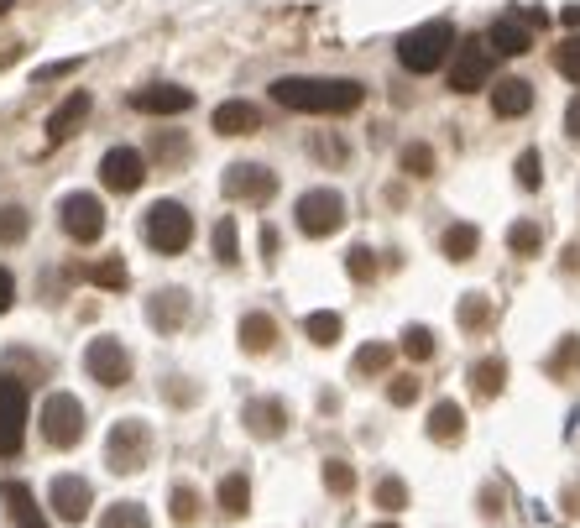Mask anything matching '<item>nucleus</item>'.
<instances>
[{"mask_svg":"<svg viewBox=\"0 0 580 528\" xmlns=\"http://www.w3.org/2000/svg\"><path fill=\"white\" fill-rule=\"evenodd\" d=\"M398 163H403L408 178H434V147H429V142H408Z\"/></svg>","mask_w":580,"mask_h":528,"instance_id":"nucleus-38","label":"nucleus"},{"mask_svg":"<svg viewBox=\"0 0 580 528\" xmlns=\"http://www.w3.org/2000/svg\"><path fill=\"white\" fill-rule=\"evenodd\" d=\"M0 502L11 508V523H16V528H53L48 518H42L32 487H21V481H0Z\"/></svg>","mask_w":580,"mask_h":528,"instance_id":"nucleus-21","label":"nucleus"},{"mask_svg":"<svg viewBox=\"0 0 580 528\" xmlns=\"http://www.w3.org/2000/svg\"><path fill=\"white\" fill-rule=\"evenodd\" d=\"M37 429H42V440H48L53 450H74L84 440V429H89L84 403L74 393H48V403H42V413H37Z\"/></svg>","mask_w":580,"mask_h":528,"instance_id":"nucleus-5","label":"nucleus"},{"mask_svg":"<svg viewBox=\"0 0 580 528\" xmlns=\"http://www.w3.org/2000/svg\"><path fill=\"white\" fill-rule=\"evenodd\" d=\"M152 450H157V434H152L147 419H136V413L131 419H115L110 434H105V466L115 476H136L152 461Z\"/></svg>","mask_w":580,"mask_h":528,"instance_id":"nucleus-3","label":"nucleus"},{"mask_svg":"<svg viewBox=\"0 0 580 528\" xmlns=\"http://www.w3.org/2000/svg\"><path fill=\"white\" fill-rule=\"evenodd\" d=\"M21 440H27V382L0 377V461L21 455Z\"/></svg>","mask_w":580,"mask_h":528,"instance_id":"nucleus-8","label":"nucleus"},{"mask_svg":"<svg viewBox=\"0 0 580 528\" xmlns=\"http://www.w3.org/2000/svg\"><path fill=\"white\" fill-rule=\"evenodd\" d=\"M575 366H580V335H565V340H560V351L549 356V377H554V382H565Z\"/></svg>","mask_w":580,"mask_h":528,"instance_id":"nucleus-39","label":"nucleus"},{"mask_svg":"<svg viewBox=\"0 0 580 528\" xmlns=\"http://www.w3.org/2000/svg\"><path fill=\"white\" fill-rule=\"evenodd\" d=\"M340 314H330V309H319V314H309L304 319V335L314 340V346H335V340H340Z\"/></svg>","mask_w":580,"mask_h":528,"instance_id":"nucleus-37","label":"nucleus"},{"mask_svg":"<svg viewBox=\"0 0 580 528\" xmlns=\"http://www.w3.org/2000/svg\"><path fill=\"white\" fill-rule=\"evenodd\" d=\"M189 309H194L189 288H157V293L147 298V325H152L157 335H178L183 325H189Z\"/></svg>","mask_w":580,"mask_h":528,"instance_id":"nucleus-14","label":"nucleus"},{"mask_svg":"<svg viewBox=\"0 0 580 528\" xmlns=\"http://www.w3.org/2000/svg\"><path fill=\"white\" fill-rule=\"evenodd\" d=\"M277 346V319L267 309H246L241 314V351L246 356H267Z\"/></svg>","mask_w":580,"mask_h":528,"instance_id":"nucleus-23","label":"nucleus"},{"mask_svg":"<svg viewBox=\"0 0 580 528\" xmlns=\"http://www.w3.org/2000/svg\"><path fill=\"white\" fill-rule=\"evenodd\" d=\"M89 283H100V288H110V293H126L131 272H126V262H121V257H105V262L89 267Z\"/></svg>","mask_w":580,"mask_h":528,"instance_id":"nucleus-36","label":"nucleus"},{"mask_svg":"<svg viewBox=\"0 0 580 528\" xmlns=\"http://www.w3.org/2000/svg\"><path fill=\"white\" fill-rule=\"evenodd\" d=\"M168 513H173L178 528H194V523H199V487H194V481H178V487H173Z\"/></svg>","mask_w":580,"mask_h":528,"instance_id":"nucleus-34","label":"nucleus"},{"mask_svg":"<svg viewBox=\"0 0 580 528\" xmlns=\"http://www.w3.org/2000/svg\"><path fill=\"white\" fill-rule=\"evenodd\" d=\"M220 194L230 204H267L277 194V173L267 163H230L220 178Z\"/></svg>","mask_w":580,"mask_h":528,"instance_id":"nucleus-9","label":"nucleus"},{"mask_svg":"<svg viewBox=\"0 0 580 528\" xmlns=\"http://www.w3.org/2000/svg\"><path fill=\"white\" fill-rule=\"evenodd\" d=\"M528 110H533V84L528 79H497V89H492V116L518 121V116H528Z\"/></svg>","mask_w":580,"mask_h":528,"instance_id":"nucleus-22","label":"nucleus"},{"mask_svg":"<svg viewBox=\"0 0 580 528\" xmlns=\"http://www.w3.org/2000/svg\"><path fill=\"white\" fill-rule=\"evenodd\" d=\"M210 241H215V262H220V267H236V262H241V231H236V215H220V220H215V231H210Z\"/></svg>","mask_w":580,"mask_h":528,"instance_id":"nucleus-28","label":"nucleus"},{"mask_svg":"<svg viewBox=\"0 0 580 528\" xmlns=\"http://www.w3.org/2000/svg\"><path fill=\"white\" fill-rule=\"evenodd\" d=\"M215 502H220L225 518H246V508H251V476L246 471H225L220 487H215Z\"/></svg>","mask_w":580,"mask_h":528,"instance_id":"nucleus-24","label":"nucleus"},{"mask_svg":"<svg viewBox=\"0 0 580 528\" xmlns=\"http://www.w3.org/2000/svg\"><path fill=\"white\" fill-rule=\"evenodd\" d=\"M152 157H157L162 168H183V163H189V136L157 126V131H152Z\"/></svg>","mask_w":580,"mask_h":528,"instance_id":"nucleus-26","label":"nucleus"},{"mask_svg":"<svg viewBox=\"0 0 580 528\" xmlns=\"http://www.w3.org/2000/svg\"><path fill=\"white\" fill-rule=\"evenodd\" d=\"M471 387H476V398H497L507 387V361L502 356H481L471 366Z\"/></svg>","mask_w":580,"mask_h":528,"instance_id":"nucleus-27","label":"nucleus"},{"mask_svg":"<svg viewBox=\"0 0 580 528\" xmlns=\"http://www.w3.org/2000/svg\"><path fill=\"white\" fill-rule=\"evenodd\" d=\"M324 487H330L335 497H351V492H356V471H351V461H324Z\"/></svg>","mask_w":580,"mask_h":528,"instance_id":"nucleus-43","label":"nucleus"},{"mask_svg":"<svg viewBox=\"0 0 580 528\" xmlns=\"http://www.w3.org/2000/svg\"><path fill=\"white\" fill-rule=\"evenodd\" d=\"M100 528H152V518H147V508L142 502H110V508L100 513Z\"/></svg>","mask_w":580,"mask_h":528,"instance_id":"nucleus-32","label":"nucleus"},{"mask_svg":"<svg viewBox=\"0 0 580 528\" xmlns=\"http://www.w3.org/2000/svg\"><path fill=\"white\" fill-rule=\"evenodd\" d=\"M293 220H298V231H304V236L324 241V236H335L345 225V199L335 189H309V194H298Z\"/></svg>","mask_w":580,"mask_h":528,"instance_id":"nucleus-7","label":"nucleus"},{"mask_svg":"<svg viewBox=\"0 0 580 528\" xmlns=\"http://www.w3.org/2000/svg\"><path fill=\"white\" fill-rule=\"evenodd\" d=\"M565 126H570V136L580 142V95H575V100H570V110H565Z\"/></svg>","mask_w":580,"mask_h":528,"instance_id":"nucleus-50","label":"nucleus"},{"mask_svg":"<svg viewBox=\"0 0 580 528\" xmlns=\"http://www.w3.org/2000/svg\"><path fill=\"white\" fill-rule=\"evenodd\" d=\"M131 110H142V116H183V110H194V89L142 84V89H131Z\"/></svg>","mask_w":580,"mask_h":528,"instance_id":"nucleus-15","label":"nucleus"},{"mask_svg":"<svg viewBox=\"0 0 580 528\" xmlns=\"http://www.w3.org/2000/svg\"><path fill=\"white\" fill-rule=\"evenodd\" d=\"M89 110H95V95H89V89H74V95L48 116V142H68V136L89 121Z\"/></svg>","mask_w":580,"mask_h":528,"instance_id":"nucleus-18","label":"nucleus"},{"mask_svg":"<svg viewBox=\"0 0 580 528\" xmlns=\"http://www.w3.org/2000/svg\"><path fill=\"white\" fill-rule=\"evenodd\" d=\"M507 246H513V257H539V251H544V225L539 220H518L513 225V231H507Z\"/></svg>","mask_w":580,"mask_h":528,"instance_id":"nucleus-31","label":"nucleus"},{"mask_svg":"<svg viewBox=\"0 0 580 528\" xmlns=\"http://www.w3.org/2000/svg\"><path fill=\"white\" fill-rule=\"evenodd\" d=\"M11 6H16V0H0V16H6V11H11Z\"/></svg>","mask_w":580,"mask_h":528,"instance_id":"nucleus-53","label":"nucleus"},{"mask_svg":"<svg viewBox=\"0 0 580 528\" xmlns=\"http://www.w3.org/2000/svg\"><path fill=\"white\" fill-rule=\"evenodd\" d=\"M460 48V37L450 21H424V27H413L403 42H398V63L408 74H434V68H445Z\"/></svg>","mask_w":580,"mask_h":528,"instance_id":"nucleus-2","label":"nucleus"},{"mask_svg":"<svg viewBox=\"0 0 580 528\" xmlns=\"http://www.w3.org/2000/svg\"><path fill=\"white\" fill-rule=\"evenodd\" d=\"M429 440L434 445H460L466 440V408H460L455 398H439L434 413H429Z\"/></svg>","mask_w":580,"mask_h":528,"instance_id":"nucleus-20","label":"nucleus"},{"mask_svg":"<svg viewBox=\"0 0 580 528\" xmlns=\"http://www.w3.org/2000/svg\"><path fill=\"white\" fill-rule=\"evenodd\" d=\"M84 372L95 377L100 387H126L131 382V351L115 335H95L84 351Z\"/></svg>","mask_w":580,"mask_h":528,"instance_id":"nucleus-10","label":"nucleus"},{"mask_svg":"<svg viewBox=\"0 0 580 528\" xmlns=\"http://www.w3.org/2000/svg\"><path fill=\"white\" fill-rule=\"evenodd\" d=\"M481 84H492V48H486V37H466L450 63V89L455 95H476Z\"/></svg>","mask_w":580,"mask_h":528,"instance_id":"nucleus-11","label":"nucleus"},{"mask_svg":"<svg viewBox=\"0 0 580 528\" xmlns=\"http://www.w3.org/2000/svg\"><path fill=\"white\" fill-rule=\"evenodd\" d=\"M277 246H283L277 225H262V262H277Z\"/></svg>","mask_w":580,"mask_h":528,"instance_id":"nucleus-49","label":"nucleus"},{"mask_svg":"<svg viewBox=\"0 0 580 528\" xmlns=\"http://www.w3.org/2000/svg\"><path fill=\"white\" fill-rule=\"evenodd\" d=\"M554 68H560L570 84H580V32H575L570 42H560V53H554Z\"/></svg>","mask_w":580,"mask_h":528,"instance_id":"nucleus-45","label":"nucleus"},{"mask_svg":"<svg viewBox=\"0 0 580 528\" xmlns=\"http://www.w3.org/2000/svg\"><path fill=\"white\" fill-rule=\"evenodd\" d=\"M371 502H377L382 513H403L408 502H413V497H408V481H403V476H382L377 492H371Z\"/></svg>","mask_w":580,"mask_h":528,"instance_id":"nucleus-35","label":"nucleus"},{"mask_svg":"<svg viewBox=\"0 0 580 528\" xmlns=\"http://www.w3.org/2000/svg\"><path fill=\"white\" fill-rule=\"evenodd\" d=\"M272 100L283 110H304V116H351V110L366 105V84L356 79H277L272 84Z\"/></svg>","mask_w":580,"mask_h":528,"instance_id":"nucleus-1","label":"nucleus"},{"mask_svg":"<svg viewBox=\"0 0 580 528\" xmlns=\"http://www.w3.org/2000/svg\"><path fill=\"white\" fill-rule=\"evenodd\" d=\"M142 236L147 246L157 251V257H183L194 241V215H189V204H178V199H157L147 220H142Z\"/></svg>","mask_w":580,"mask_h":528,"instance_id":"nucleus-4","label":"nucleus"},{"mask_svg":"<svg viewBox=\"0 0 580 528\" xmlns=\"http://www.w3.org/2000/svg\"><path fill=\"white\" fill-rule=\"evenodd\" d=\"M100 183L110 194H136L147 183V152H136V147H110L100 157Z\"/></svg>","mask_w":580,"mask_h":528,"instance_id":"nucleus-12","label":"nucleus"},{"mask_svg":"<svg viewBox=\"0 0 580 528\" xmlns=\"http://www.w3.org/2000/svg\"><path fill=\"white\" fill-rule=\"evenodd\" d=\"M345 272H351L356 283H371V278H377V251H371V246H351V251H345Z\"/></svg>","mask_w":580,"mask_h":528,"instance_id":"nucleus-41","label":"nucleus"},{"mask_svg":"<svg viewBox=\"0 0 580 528\" xmlns=\"http://www.w3.org/2000/svg\"><path fill=\"white\" fill-rule=\"evenodd\" d=\"M162 393H168V403H178V408L199 403V387H194V382H168V387H162Z\"/></svg>","mask_w":580,"mask_h":528,"instance_id":"nucleus-47","label":"nucleus"},{"mask_svg":"<svg viewBox=\"0 0 580 528\" xmlns=\"http://www.w3.org/2000/svg\"><path fill=\"white\" fill-rule=\"evenodd\" d=\"M309 152L319 157V163H335V168H345V157H351V147H345V142H340V136H335V131H324V136H314V142H309Z\"/></svg>","mask_w":580,"mask_h":528,"instance_id":"nucleus-42","label":"nucleus"},{"mask_svg":"<svg viewBox=\"0 0 580 528\" xmlns=\"http://www.w3.org/2000/svg\"><path fill=\"white\" fill-rule=\"evenodd\" d=\"M58 225H63V236L68 241H79V246H95L100 236H105V204H100V194H63V204H58Z\"/></svg>","mask_w":580,"mask_h":528,"instance_id":"nucleus-6","label":"nucleus"},{"mask_svg":"<svg viewBox=\"0 0 580 528\" xmlns=\"http://www.w3.org/2000/svg\"><path fill=\"white\" fill-rule=\"evenodd\" d=\"M492 298H486V293H466V298H460V309H455V319H460V330H466V335H481L486 325H492Z\"/></svg>","mask_w":580,"mask_h":528,"instance_id":"nucleus-29","label":"nucleus"},{"mask_svg":"<svg viewBox=\"0 0 580 528\" xmlns=\"http://www.w3.org/2000/svg\"><path fill=\"white\" fill-rule=\"evenodd\" d=\"M241 419H246V429L257 434V440H283L288 424H293V413H288L283 398H251L241 408Z\"/></svg>","mask_w":580,"mask_h":528,"instance_id":"nucleus-17","label":"nucleus"},{"mask_svg":"<svg viewBox=\"0 0 580 528\" xmlns=\"http://www.w3.org/2000/svg\"><path fill=\"white\" fill-rule=\"evenodd\" d=\"M377 528H398V523H377Z\"/></svg>","mask_w":580,"mask_h":528,"instance_id":"nucleus-54","label":"nucleus"},{"mask_svg":"<svg viewBox=\"0 0 580 528\" xmlns=\"http://www.w3.org/2000/svg\"><path fill=\"white\" fill-rule=\"evenodd\" d=\"M419 393H424V382L413 377V372H403V377L387 382V403L392 408H413V403H419Z\"/></svg>","mask_w":580,"mask_h":528,"instance_id":"nucleus-40","label":"nucleus"},{"mask_svg":"<svg viewBox=\"0 0 580 528\" xmlns=\"http://www.w3.org/2000/svg\"><path fill=\"white\" fill-rule=\"evenodd\" d=\"M560 21H565L570 32H580V6H565V11H560Z\"/></svg>","mask_w":580,"mask_h":528,"instance_id":"nucleus-51","label":"nucleus"},{"mask_svg":"<svg viewBox=\"0 0 580 528\" xmlns=\"http://www.w3.org/2000/svg\"><path fill=\"white\" fill-rule=\"evenodd\" d=\"M570 513H580V492L570 487Z\"/></svg>","mask_w":580,"mask_h":528,"instance_id":"nucleus-52","label":"nucleus"},{"mask_svg":"<svg viewBox=\"0 0 580 528\" xmlns=\"http://www.w3.org/2000/svg\"><path fill=\"white\" fill-rule=\"evenodd\" d=\"M210 121H215L220 136H257L262 131V110L251 100H225V105H215Z\"/></svg>","mask_w":580,"mask_h":528,"instance_id":"nucleus-19","label":"nucleus"},{"mask_svg":"<svg viewBox=\"0 0 580 528\" xmlns=\"http://www.w3.org/2000/svg\"><path fill=\"white\" fill-rule=\"evenodd\" d=\"M11 304H16V278H11V267H0V314Z\"/></svg>","mask_w":580,"mask_h":528,"instance_id":"nucleus-48","label":"nucleus"},{"mask_svg":"<svg viewBox=\"0 0 580 528\" xmlns=\"http://www.w3.org/2000/svg\"><path fill=\"white\" fill-rule=\"evenodd\" d=\"M32 236V215L21 204H0V246H21Z\"/></svg>","mask_w":580,"mask_h":528,"instance_id":"nucleus-33","label":"nucleus"},{"mask_svg":"<svg viewBox=\"0 0 580 528\" xmlns=\"http://www.w3.org/2000/svg\"><path fill=\"white\" fill-rule=\"evenodd\" d=\"M89 502H95V487H89L84 476H74V471L53 476V487H48V508H53V518H58V523H84V518H89Z\"/></svg>","mask_w":580,"mask_h":528,"instance_id":"nucleus-13","label":"nucleus"},{"mask_svg":"<svg viewBox=\"0 0 580 528\" xmlns=\"http://www.w3.org/2000/svg\"><path fill=\"white\" fill-rule=\"evenodd\" d=\"M518 183H523V189H539V183H544V157H539V147H528L518 157Z\"/></svg>","mask_w":580,"mask_h":528,"instance_id":"nucleus-46","label":"nucleus"},{"mask_svg":"<svg viewBox=\"0 0 580 528\" xmlns=\"http://www.w3.org/2000/svg\"><path fill=\"white\" fill-rule=\"evenodd\" d=\"M486 48H492V58H523L533 48V27L523 21V11L497 16L492 27H486Z\"/></svg>","mask_w":580,"mask_h":528,"instance_id":"nucleus-16","label":"nucleus"},{"mask_svg":"<svg viewBox=\"0 0 580 528\" xmlns=\"http://www.w3.org/2000/svg\"><path fill=\"white\" fill-rule=\"evenodd\" d=\"M351 372L356 377H387L392 372V346H387V340H371V346H361L356 361H351Z\"/></svg>","mask_w":580,"mask_h":528,"instance_id":"nucleus-30","label":"nucleus"},{"mask_svg":"<svg viewBox=\"0 0 580 528\" xmlns=\"http://www.w3.org/2000/svg\"><path fill=\"white\" fill-rule=\"evenodd\" d=\"M403 356H408V361H429V356H434V335H429L424 325H408V330H403Z\"/></svg>","mask_w":580,"mask_h":528,"instance_id":"nucleus-44","label":"nucleus"},{"mask_svg":"<svg viewBox=\"0 0 580 528\" xmlns=\"http://www.w3.org/2000/svg\"><path fill=\"white\" fill-rule=\"evenodd\" d=\"M476 246H481V231H476L471 220H455L450 231L439 236V251H445L450 262H471V257H476Z\"/></svg>","mask_w":580,"mask_h":528,"instance_id":"nucleus-25","label":"nucleus"}]
</instances>
